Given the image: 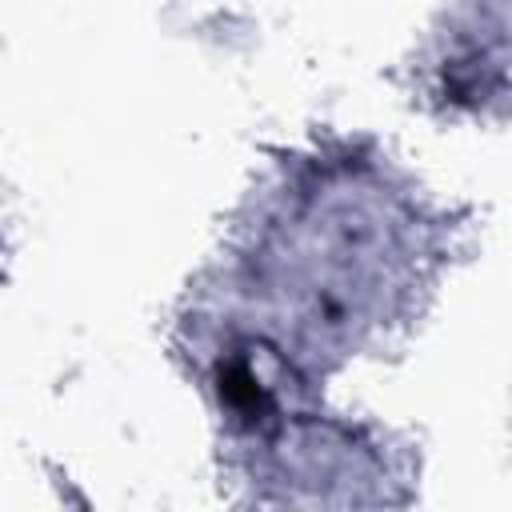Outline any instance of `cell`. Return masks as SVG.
I'll use <instances>...</instances> for the list:
<instances>
[{
    "mask_svg": "<svg viewBox=\"0 0 512 512\" xmlns=\"http://www.w3.org/2000/svg\"><path fill=\"white\" fill-rule=\"evenodd\" d=\"M220 396H224L236 412H244V416L264 412V392H260L256 376H252L244 364H228V368H220Z\"/></svg>",
    "mask_w": 512,
    "mask_h": 512,
    "instance_id": "1",
    "label": "cell"
}]
</instances>
